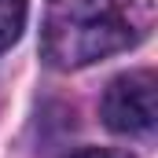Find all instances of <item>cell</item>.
Returning a JSON list of instances; mask_svg holds the SVG:
<instances>
[{
	"mask_svg": "<svg viewBox=\"0 0 158 158\" xmlns=\"http://www.w3.org/2000/svg\"><path fill=\"white\" fill-rule=\"evenodd\" d=\"M136 40L121 0H48L40 48L55 70L92 66Z\"/></svg>",
	"mask_w": 158,
	"mask_h": 158,
	"instance_id": "obj_1",
	"label": "cell"
},
{
	"mask_svg": "<svg viewBox=\"0 0 158 158\" xmlns=\"http://www.w3.org/2000/svg\"><path fill=\"white\" fill-rule=\"evenodd\" d=\"M99 114L107 121V129L125 132V136H140L151 132L158 118V81L151 70H129L107 85Z\"/></svg>",
	"mask_w": 158,
	"mask_h": 158,
	"instance_id": "obj_2",
	"label": "cell"
},
{
	"mask_svg": "<svg viewBox=\"0 0 158 158\" xmlns=\"http://www.w3.org/2000/svg\"><path fill=\"white\" fill-rule=\"evenodd\" d=\"M70 158H132V155H125V151H107V147H85V151H77V155H70Z\"/></svg>",
	"mask_w": 158,
	"mask_h": 158,
	"instance_id": "obj_4",
	"label": "cell"
},
{
	"mask_svg": "<svg viewBox=\"0 0 158 158\" xmlns=\"http://www.w3.org/2000/svg\"><path fill=\"white\" fill-rule=\"evenodd\" d=\"M26 30V0H0V52H7Z\"/></svg>",
	"mask_w": 158,
	"mask_h": 158,
	"instance_id": "obj_3",
	"label": "cell"
}]
</instances>
